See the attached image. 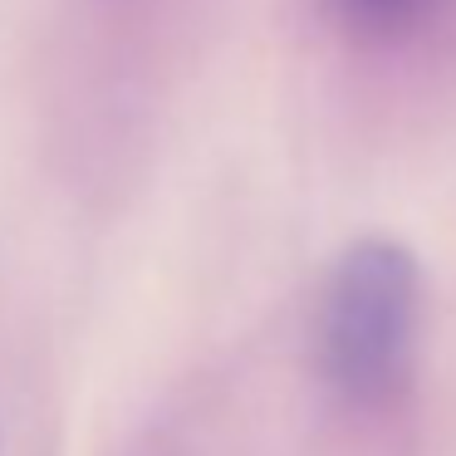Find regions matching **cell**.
Segmentation results:
<instances>
[{"label":"cell","mask_w":456,"mask_h":456,"mask_svg":"<svg viewBox=\"0 0 456 456\" xmlns=\"http://www.w3.org/2000/svg\"><path fill=\"white\" fill-rule=\"evenodd\" d=\"M452 0H319L329 30L354 45H397L422 35Z\"/></svg>","instance_id":"obj_2"},{"label":"cell","mask_w":456,"mask_h":456,"mask_svg":"<svg viewBox=\"0 0 456 456\" xmlns=\"http://www.w3.org/2000/svg\"><path fill=\"white\" fill-rule=\"evenodd\" d=\"M422 265L393 236H363L334 260L319 299V373L348 407H387L412 378Z\"/></svg>","instance_id":"obj_1"}]
</instances>
